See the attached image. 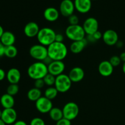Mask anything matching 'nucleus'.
I'll use <instances>...</instances> for the list:
<instances>
[{
  "mask_svg": "<svg viewBox=\"0 0 125 125\" xmlns=\"http://www.w3.org/2000/svg\"><path fill=\"white\" fill-rule=\"evenodd\" d=\"M19 92V86L17 84H10L7 88V94L11 96H15Z\"/></svg>",
  "mask_w": 125,
  "mask_h": 125,
  "instance_id": "28",
  "label": "nucleus"
},
{
  "mask_svg": "<svg viewBox=\"0 0 125 125\" xmlns=\"http://www.w3.org/2000/svg\"><path fill=\"white\" fill-rule=\"evenodd\" d=\"M49 115H50V118L52 120L55 121V122H58L62 118H63V112L62 109H61L58 107H52L51 111L49 112Z\"/></svg>",
  "mask_w": 125,
  "mask_h": 125,
  "instance_id": "24",
  "label": "nucleus"
},
{
  "mask_svg": "<svg viewBox=\"0 0 125 125\" xmlns=\"http://www.w3.org/2000/svg\"><path fill=\"white\" fill-rule=\"evenodd\" d=\"M92 35L96 41V40H100V39H102L103 37V34L101 32L99 31H98L94 33Z\"/></svg>",
  "mask_w": 125,
  "mask_h": 125,
  "instance_id": "35",
  "label": "nucleus"
},
{
  "mask_svg": "<svg viewBox=\"0 0 125 125\" xmlns=\"http://www.w3.org/2000/svg\"><path fill=\"white\" fill-rule=\"evenodd\" d=\"M87 43L88 42L86 38L78 41L73 42L70 46V50L72 53L77 54L81 52L84 50L85 46L87 45Z\"/></svg>",
  "mask_w": 125,
  "mask_h": 125,
  "instance_id": "20",
  "label": "nucleus"
},
{
  "mask_svg": "<svg viewBox=\"0 0 125 125\" xmlns=\"http://www.w3.org/2000/svg\"><path fill=\"white\" fill-rule=\"evenodd\" d=\"M52 60L51 59V58H50V57H49L48 56V57H46V58L45 59L43 60V61H42V62H43L44 63H45V65H47V66H48L50 64V63H51V62H52Z\"/></svg>",
  "mask_w": 125,
  "mask_h": 125,
  "instance_id": "37",
  "label": "nucleus"
},
{
  "mask_svg": "<svg viewBox=\"0 0 125 125\" xmlns=\"http://www.w3.org/2000/svg\"><path fill=\"white\" fill-rule=\"evenodd\" d=\"M4 32V31L3 28L0 25V39H1V36H2V35L3 34Z\"/></svg>",
  "mask_w": 125,
  "mask_h": 125,
  "instance_id": "42",
  "label": "nucleus"
},
{
  "mask_svg": "<svg viewBox=\"0 0 125 125\" xmlns=\"http://www.w3.org/2000/svg\"><path fill=\"white\" fill-rule=\"evenodd\" d=\"M122 70H123V72L125 74V62H123V66H122Z\"/></svg>",
  "mask_w": 125,
  "mask_h": 125,
  "instance_id": "43",
  "label": "nucleus"
},
{
  "mask_svg": "<svg viewBox=\"0 0 125 125\" xmlns=\"http://www.w3.org/2000/svg\"><path fill=\"white\" fill-rule=\"evenodd\" d=\"M0 42L5 46L14 45L15 42V36L10 31H4L0 39Z\"/></svg>",
  "mask_w": 125,
  "mask_h": 125,
  "instance_id": "21",
  "label": "nucleus"
},
{
  "mask_svg": "<svg viewBox=\"0 0 125 125\" xmlns=\"http://www.w3.org/2000/svg\"><path fill=\"white\" fill-rule=\"evenodd\" d=\"M48 73V66L43 62L37 61L31 65L28 69V74L34 81L43 79Z\"/></svg>",
  "mask_w": 125,
  "mask_h": 125,
  "instance_id": "2",
  "label": "nucleus"
},
{
  "mask_svg": "<svg viewBox=\"0 0 125 125\" xmlns=\"http://www.w3.org/2000/svg\"><path fill=\"white\" fill-rule=\"evenodd\" d=\"M0 125H6V123L2 121V120L1 118H0Z\"/></svg>",
  "mask_w": 125,
  "mask_h": 125,
  "instance_id": "44",
  "label": "nucleus"
},
{
  "mask_svg": "<svg viewBox=\"0 0 125 125\" xmlns=\"http://www.w3.org/2000/svg\"><path fill=\"white\" fill-rule=\"evenodd\" d=\"M63 117L72 121L78 116L79 112V106L76 103L68 102L65 104L62 109Z\"/></svg>",
  "mask_w": 125,
  "mask_h": 125,
  "instance_id": "7",
  "label": "nucleus"
},
{
  "mask_svg": "<svg viewBox=\"0 0 125 125\" xmlns=\"http://www.w3.org/2000/svg\"><path fill=\"white\" fill-rule=\"evenodd\" d=\"M91 1H95V0H91Z\"/></svg>",
  "mask_w": 125,
  "mask_h": 125,
  "instance_id": "46",
  "label": "nucleus"
},
{
  "mask_svg": "<svg viewBox=\"0 0 125 125\" xmlns=\"http://www.w3.org/2000/svg\"><path fill=\"white\" fill-rule=\"evenodd\" d=\"M58 93L59 92L57 91L55 87H49L45 90V93H44V96L52 101V100L57 97Z\"/></svg>",
  "mask_w": 125,
  "mask_h": 125,
  "instance_id": "25",
  "label": "nucleus"
},
{
  "mask_svg": "<svg viewBox=\"0 0 125 125\" xmlns=\"http://www.w3.org/2000/svg\"><path fill=\"white\" fill-rule=\"evenodd\" d=\"M75 9L81 13H86L92 8L91 0H74Z\"/></svg>",
  "mask_w": 125,
  "mask_h": 125,
  "instance_id": "15",
  "label": "nucleus"
},
{
  "mask_svg": "<svg viewBox=\"0 0 125 125\" xmlns=\"http://www.w3.org/2000/svg\"><path fill=\"white\" fill-rule=\"evenodd\" d=\"M72 83L68 75L63 73L56 76L54 87L59 93H65L70 89Z\"/></svg>",
  "mask_w": 125,
  "mask_h": 125,
  "instance_id": "6",
  "label": "nucleus"
},
{
  "mask_svg": "<svg viewBox=\"0 0 125 125\" xmlns=\"http://www.w3.org/2000/svg\"><path fill=\"white\" fill-rule=\"evenodd\" d=\"M75 10L74 2L72 0H62L59 7V12L65 17H68L73 14Z\"/></svg>",
  "mask_w": 125,
  "mask_h": 125,
  "instance_id": "10",
  "label": "nucleus"
},
{
  "mask_svg": "<svg viewBox=\"0 0 125 125\" xmlns=\"http://www.w3.org/2000/svg\"><path fill=\"white\" fill-rule=\"evenodd\" d=\"M29 52L32 58L40 62H42L48 56V48L40 43L32 46L29 49Z\"/></svg>",
  "mask_w": 125,
  "mask_h": 125,
  "instance_id": "5",
  "label": "nucleus"
},
{
  "mask_svg": "<svg viewBox=\"0 0 125 125\" xmlns=\"http://www.w3.org/2000/svg\"><path fill=\"white\" fill-rule=\"evenodd\" d=\"M103 40L108 46L115 45L118 41V35L117 32L112 29H107L103 34Z\"/></svg>",
  "mask_w": 125,
  "mask_h": 125,
  "instance_id": "12",
  "label": "nucleus"
},
{
  "mask_svg": "<svg viewBox=\"0 0 125 125\" xmlns=\"http://www.w3.org/2000/svg\"><path fill=\"white\" fill-rule=\"evenodd\" d=\"M35 103L37 110L41 114H48L53 107L52 101L45 96H42Z\"/></svg>",
  "mask_w": 125,
  "mask_h": 125,
  "instance_id": "8",
  "label": "nucleus"
},
{
  "mask_svg": "<svg viewBox=\"0 0 125 125\" xmlns=\"http://www.w3.org/2000/svg\"><path fill=\"white\" fill-rule=\"evenodd\" d=\"M6 78L10 84H18L21 79V73L17 68H11L6 73Z\"/></svg>",
  "mask_w": 125,
  "mask_h": 125,
  "instance_id": "19",
  "label": "nucleus"
},
{
  "mask_svg": "<svg viewBox=\"0 0 125 125\" xmlns=\"http://www.w3.org/2000/svg\"><path fill=\"white\" fill-rule=\"evenodd\" d=\"M109 62L111 63L112 66L114 67H118V65H120L122 62L119 56H113L110 58L109 59Z\"/></svg>",
  "mask_w": 125,
  "mask_h": 125,
  "instance_id": "29",
  "label": "nucleus"
},
{
  "mask_svg": "<svg viewBox=\"0 0 125 125\" xmlns=\"http://www.w3.org/2000/svg\"><path fill=\"white\" fill-rule=\"evenodd\" d=\"M45 84L43 79H37V80H35V82H34V87L40 89V90L45 86Z\"/></svg>",
  "mask_w": 125,
  "mask_h": 125,
  "instance_id": "32",
  "label": "nucleus"
},
{
  "mask_svg": "<svg viewBox=\"0 0 125 125\" xmlns=\"http://www.w3.org/2000/svg\"><path fill=\"white\" fill-rule=\"evenodd\" d=\"M18 54V50L14 45L6 46L5 48L4 56L8 58H14L17 56Z\"/></svg>",
  "mask_w": 125,
  "mask_h": 125,
  "instance_id": "26",
  "label": "nucleus"
},
{
  "mask_svg": "<svg viewBox=\"0 0 125 125\" xmlns=\"http://www.w3.org/2000/svg\"><path fill=\"white\" fill-rule=\"evenodd\" d=\"M68 75L72 83H79L84 79L85 73L82 68L76 67L70 71Z\"/></svg>",
  "mask_w": 125,
  "mask_h": 125,
  "instance_id": "16",
  "label": "nucleus"
},
{
  "mask_svg": "<svg viewBox=\"0 0 125 125\" xmlns=\"http://www.w3.org/2000/svg\"><path fill=\"white\" fill-rule=\"evenodd\" d=\"M56 34V33L53 29L45 27L40 29L37 39L39 43L48 47L55 42Z\"/></svg>",
  "mask_w": 125,
  "mask_h": 125,
  "instance_id": "3",
  "label": "nucleus"
},
{
  "mask_svg": "<svg viewBox=\"0 0 125 125\" xmlns=\"http://www.w3.org/2000/svg\"><path fill=\"white\" fill-rule=\"evenodd\" d=\"M17 114L13 108L4 109L2 112L1 119L6 125H13L17 122Z\"/></svg>",
  "mask_w": 125,
  "mask_h": 125,
  "instance_id": "13",
  "label": "nucleus"
},
{
  "mask_svg": "<svg viewBox=\"0 0 125 125\" xmlns=\"http://www.w3.org/2000/svg\"><path fill=\"white\" fill-rule=\"evenodd\" d=\"M6 77V73L5 71L2 68H0V81L3 80Z\"/></svg>",
  "mask_w": 125,
  "mask_h": 125,
  "instance_id": "38",
  "label": "nucleus"
},
{
  "mask_svg": "<svg viewBox=\"0 0 125 125\" xmlns=\"http://www.w3.org/2000/svg\"><path fill=\"white\" fill-rule=\"evenodd\" d=\"M2 111H1V110L0 109V118H1V116H2Z\"/></svg>",
  "mask_w": 125,
  "mask_h": 125,
  "instance_id": "45",
  "label": "nucleus"
},
{
  "mask_svg": "<svg viewBox=\"0 0 125 125\" xmlns=\"http://www.w3.org/2000/svg\"><path fill=\"white\" fill-rule=\"evenodd\" d=\"M42 91L40 89L33 87L29 90L27 93V97L29 100L36 102L40 98L42 97Z\"/></svg>",
  "mask_w": 125,
  "mask_h": 125,
  "instance_id": "23",
  "label": "nucleus"
},
{
  "mask_svg": "<svg viewBox=\"0 0 125 125\" xmlns=\"http://www.w3.org/2000/svg\"><path fill=\"white\" fill-rule=\"evenodd\" d=\"M30 125H45V121L39 117L32 118L30 122Z\"/></svg>",
  "mask_w": 125,
  "mask_h": 125,
  "instance_id": "31",
  "label": "nucleus"
},
{
  "mask_svg": "<svg viewBox=\"0 0 125 125\" xmlns=\"http://www.w3.org/2000/svg\"><path fill=\"white\" fill-rule=\"evenodd\" d=\"M122 62H125V52H123L121 53V54L119 56Z\"/></svg>",
  "mask_w": 125,
  "mask_h": 125,
  "instance_id": "40",
  "label": "nucleus"
},
{
  "mask_svg": "<svg viewBox=\"0 0 125 125\" xmlns=\"http://www.w3.org/2000/svg\"><path fill=\"white\" fill-rule=\"evenodd\" d=\"M68 21L70 25H77L79 24V20L76 15L73 14L68 17Z\"/></svg>",
  "mask_w": 125,
  "mask_h": 125,
  "instance_id": "30",
  "label": "nucleus"
},
{
  "mask_svg": "<svg viewBox=\"0 0 125 125\" xmlns=\"http://www.w3.org/2000/svg\"><path fill=\"white\" fill-rule=\"evenodd\" d=\"M65 69V63L61 61H53L48 66V73L56 77L63 74Z\"/></svg>",
  "mask_w": 125,
  "mask_h": 125,
  "instance_id": "11",
  "label": "nucleus"
},
{
  "mask_svg": "<svg viewBox=\"0 0 125 125\" xmlns=\"http://www.w3.org/2000/svg\"><path fill=\"white\" fill-rule=\"evenodd\" d=\"M39 24L34 21H31L27 23L24 28V33L26 37L33 38L37 36L40 31Z\"/></svg>",
  "mask_w": 125,
  "mask_h": 125,
  "instance_id": "14",
  "label": "nucleus"
},
{
  "mask_svg": "<svg viewBox=\"0 0 125 125\" xmlns=\"http://www.w3.org/2000/svg\"><path fill=\"white\" fill-rule=\"evenodd\" d=\"M65 35L72 41H78L85 38V32L83 26L79 24L69 25L65 29Z\"/></svg>",
  "mask_w": 125,
  "mask_h": 125,
  "instance_id": "4",
  "label": "nucleus"
},
{
  "mask_svg": "<svg viewBox=\"0 0 125 125\" xmlns=\"http://www.w3.org/2000/svg\"><path fill=\"white\" fill-rule=\"evenodd\" d=\"M13 125H28L23 120H18L15 122Z\"/></svg>",
  "mask_w": 125,
  "mask_h": 125,
  "instance_id": "39",
  "label": "nucleus"
},
{
  "mask_svg": "<svg viewBox=\"0 0 125 125\" xmlns=\"http://www.w3.org/2000/svg\"><path fill=\"white\" fill-rule=\"evenodd\" d=\"M5 48L6 46L0 42V57H2L4 56V52H5Z\"/></svg>",
  "mask_w": 125,
  "mask_h": 125,
  "instance_id": "36",
  "label": "nucleus"
},
{
  "mask_svg": "<svg viewBox=\"0 0 125 125\" xmlns=\"http://www.w3.org/2000/svg\"><path fill=\"white\" fill-rule=\"evenodd\" d=\"M114 67L111 65L109 61H104L100 62L98 66L99 73L102 76L108 77L112 75Z\"/></svg>",
  "mask_w": 125,
  "mask_h": 125,
  "instance_id": "17",
  "label": "nucleus"
},
{
  "mask_svg": "<svg viewBox=\"0 0 125 125\" xmlns=\"http://www.w3.org/2000/svg\"><path fill=\"white\" fill-rule=\"evenodd\" d=\"M83 28L87 35H93L98 31L99 24L97 20L94 17H89L84 21Z\"/></svg>",
  "mask_w": 125,
  "mask_h": 125,
  "instance_id": "9",
  "label": "nucleus"
},
{
  "mask_svg": "<svg viewBox=\"0 0 125 125\" xmlns=\"http://www.w3.org/2000/svg\"><path fill=\"white\" fill-rule=\"evenodd\" d=\"M72 121L69 120L65 118L64 117L59 120L58 122H56V125H72Z\"/></svg>",
  "mask_w": 125,
  "mask_h": 125,
  "instance_id": "33",
  "label": "nucleus"
},
{
  "mask_svg": "<svg viewBox=\"0 0 125 125\" xmlns=\"http://www.w3.org/2000/svg\"><path fill=\"white\" fill-rule=\"evenodd\" d=\"M47 48L48 55L52 61H62L68 54V49L63 43L54 42Z\"/></svg>",
  "mask_w": 125,
  "mask_h": 125,
  "instance_id": "1",
  "label": "nucleus"
},
{
  "mask_svg": "<svg viewBox=\"0 0 125 125\" xmlns=\"http://www.w3.org/2000/svg\"><path fill=\"white\" fill-rule=\"evenodd\" d=\"M0 103L4 109L13 108L15 104L14 98L13 96H11L6 93L1 96L0 98Z\"/></svg>",
  "mask_w": 125,
  "mask_h": 125,
  "instance_id": "22",
  "label": "nucleus"
},
{
  "mask_svg": "<svg viewBox=\"0 0 125 125\" xmlns=\"http://www.w3.org/2000/svg\"><path fill=\"white\" fill-rule=\"evenodd\" d=\"M56 76L48 73L43 78V79L45 85L48 87H52V85H54L55 82H56Z\"/></svg>",
  "mask_w": 125,
  "mask_h": 125,
  "instance_id": "27",
  "label": "nucleus"
},
{
  "mask_svg": "<svg viewBox=\"0 0 125 125\" xmlns=\"http://www.w3.org/2000/svg\"><path fill=\"white\" fill-rule=\"evenodd\" d=\"M60 12L56 8L49 7L43 12V17L46 21L49 22H54L58 20Z\"/></svg>",
  "mask_w": 125,
  "mask_h": 125,
  "instance_id": "18",
  "label": "nucleus"
},
{
  "mask_svg": "<svg viewBox=\"0 0 125 125\" xmlns=\"http://www.w3.org/2000/svg\"><path fill=\"white\" fill-rule=\"evenodd\" d=\"M63 40H64V37L62 34H56V37H55V42H56L63 43Z\"/></svg>",
  "mask_w": 125,
  "mask_h": 125,
  "instance_id": "34",
  "label": "nucleus"
},
{
  "mask_svg": "<svg viewBox=\"0 0 125 125\" xmlns=\"http://www.w3.org/2000/svg\"><path fill=\"white\" fill-rule=\"evenodd\" d=\"M116 46H117V47H118V48H120L123 47V42L122 41H120V40H118V42H117V43H116Z\"/></svg>",
  "mask_w": 125,
  "mask_h": 125,
  "instance_id": "41",
  "label": "nucleus"
}]
</instances>
